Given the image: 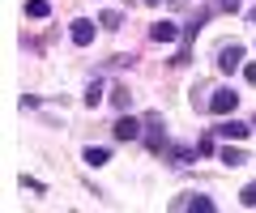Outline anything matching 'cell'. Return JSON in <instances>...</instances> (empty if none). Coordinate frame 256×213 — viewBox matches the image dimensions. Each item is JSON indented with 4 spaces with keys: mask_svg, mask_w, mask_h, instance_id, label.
<instances>
[{
    "mask_svg": "<svg viewBox=\"0 0 256 213\" xmlns=\"http://www.w3.org/2000/svg\"><path fill=\"white\" fill-rule=\"evenodd\" d=\"M86 162H90V167H102V162H107V149H86Z\"/></svg>",
    "mask_w": 256,
    "mask_h": 213,
    "instance_id": "cell-14",
    "label": "cell"
},
{
    "mask_svg": "<svg viewBox=\"0 0 256 213\" xmlns=\"http://www.w3.org/2000/svg\"><path fill=\"white\" fill-rule=\"evenodd\" d=\"M90 38H94V21H73V43L86 47Z\"/></svg>",
    "mask_w": 256,
    "mask_h": 213,
    "instance_id": "cell-8",
    "label": "cell"
},
{
    "mask_svg": "<svg viewBox=\"0 0 256 213\" xmlns=\"http://www.w3.org/2000/svg\"><path fill=\"white\" fill-rule=\"evenodd\" d=\"M252 128H256V124H252Z\"/></svg>",
    "mask_w": 256,
    "mask_h": 213,
    "instance_id": "cell-21",
    "label": "cell"
},
{
    "mask_svg": "<svg viewBox=\"0 0 256 213\" xmlns=\"http://www.w3.org/2000/svg\"><path fill=\"white\" fill-rule=\"evenodd\" d=\"M239 107V94L235 90H214V98H210V111L214 115H230Z\"/></svg>",
    "mask_w": 256,
    "mask_h": 213,
    "instance_id": "cell-1",
    "label": "cell"
},
{
    "mask_svg": "<svg viewBox=\"0 0 256 213\" xmlns=\"http://www.w3.org/2000/svg\"><path fill=\"white\" fill-rule=\"evenodd\" d=\"M252 21H256V9H252Z\"/></svg>",
    "mask_w": 256,
    "mask_h": 213,
    "instance_id": "cell-20",
    "label": "cell"
},
{
    "mask_svg": "<svg viewBox=\"0 0 256 213\" xmlns=\"http://www.w3.org/2000/svg\"><path fill=\"white\" fill-rule=\"evenodd\" d=\"M128 102H132L128 85H116V90H111V107H116V111H128Z\"/></svg>",
    "mask_w": 256,
    "mask_h": 213,
    "instance_id": "cell-9",
    "label": "cell"
},
{
    "mask_svg": "<svg viewBox=\"0 0 256 213\" xmlns=\"http://www.w3.org/2000/svg\"><path fill=\"white\" fill-rule=\"evenodd\" d=\"M175 34H180L175 21H154V26H150V38H154V43H175Z\"/></svg>",
    "mask_w": 256,
    "mask_h": 213,
    "instance_id": "cell-5",
    "label": "cell"
},
{
    "mask_svg": "<svg viewBox=\"0 0 256 213\" xmlns=\"http://www.w3.org/2000/svg\"><path fill=\"white\" fill-rule=\"evenodd\" d=\"M26 13H30V17H47V13H52V4H47V0H30Z\"/></svg>",
    "mask_w": 256,
    "mask_h": 213,
    "instance_id": "cell-12",
    "label": "cell"
},
{
    "mask_svg": "<svg viewBox=\"0 0 256 213\" xmlns=\"http://www.w3.org/2000/svg\"><path fill=\"white\" fill-rule=\"evenodd\" d=\"M111 132H116V141H137L141 137V124L124 115V120H116V128H111Z\"/></svg>",
    "mask_w": 256,
    "mask_h": 213,
    "instance_id": "cell-4",
    "label": "cell"
},
{
    "mask_svg": "<svg viewBox=\"0 0 256 213\" xmlns=\"http://www.w3.org/2000/svg\"><path fill=\"white\" fill-rule=\"evenodd\" d=\"M218 4H222V9H230V13L239 9V0H218Z\"/></svg>",
    "mask_w": 256,
    "mask_h": 213,
    "instance_id": "cell-17",
    "label": "cell"
},
{
    "mask_svg": "<svg viewBox=\"0 0 256 213\" xmlns=\"http://www.w3.org/2000/svg\"><path fill=\"white\" fill-rule=\"evenodd\" d=\"M98 102H102V85H98V81H94V85H90V90H86V107H98Z\"/></svg>",
    "mask_w": 256,
    "mask_h": 213,
    "instance_id": "cell-13",
    "label": "cell"
},
{
    "mask_svg": "<svg viewBox=\"0 0 256 213\" xmlns=\"http://www.w3.org/2000/svg\"><path fill=\"white\" fill-rule=\"evenodd\" d=\"M248 81H252V85H256V64H248Z\"/></svg>",
    "mask_w": 256,
    "mask_h": 213,
    "instance_id": "cell-18",
    "label": "cell"
},
{
    "mask_svg": "<svg viewBox=\"0 0 256 213\" xmlns=\"http://www.w3.org/2000/svg\"><path fill=\"white\" fill-rule=\"evenodd\" d=\"M146 4H158V0H146Z\"/></svg>",
    "mask_w": 256,
    "mask_h": 213,
    "instance_id": "cell-19",
    "label": "cell"
},
{
    "mask_svg": "<svg viewBox=\"0 0 256 213\" xmlns=\"http://www.w3.org/2000/svg\"><path fill=\"white\" fill-rule=\"evenodd\" d=\"M218 158H222V162H226V167H244V162H248V154H244V149H230V145L222 149Z\"/></svg>",
    "mask_w": 256,
    "mask_h": 213,
    "instance_id": "cell-10",
    "label": "cell"
},
{
    "mask_svg": "<svg viewBox=\"0 0 256 213\" xmlns=\"http://www.w3.org/2000/svg\"><path fill=\"white\" fill-rule=\"evenodd\" d=\"M239 201H244L248 209H256V184H248V188H244V196H239Z\"/></svg>",
    "mask_w": 256,
    "mask_h": 213,
    "instance_id": "cell-16",
    "label": "cell"
},
{
    "mask_svg": "<svg viewBox=\"0 0 256 213\" xmlns=\"http://www.w3.org/2000/svg\"><path fill=\"white\" fill-rule=\"evenodd\" d=\"M120 21H124V17H120L116 9H107V13H102V26H107V30H120Z\"/></svg>",
    "mask_w": 256,
    "mask_h": 213,
    "instance_id": "cell-15",
    "label": "cell"
},
{
    "mask_svg": "<svg viewBox=\"0 0 256 213\" xmlns=\"http://www.w3.org/2000/svg\"><path fill=\"white\" fill-rule=\"evenodd\" d=\"M180 205H188V209H196V213H214V201H210V196H196V201H180Z\"/></svg>",
    "mask_w": 256,
    "mask_h": 213,
    "instance_id": "cell-11",
    "label": "cell"
},
{
    "mask_svg": "<svg viewBox=\"0 0 256 213\" xmlns=\"http://www.w3.org/2000/svg\"><path fill=\"white\" fill-rule=\"evenodd\" d=\"M214 132H218V137H226V141H244L252 128H248V124H239V120H222Z\"/></svg>",
    "mask_w": 256,
    "mask_h": 213,
    "instance_id": "cell-2",
    "label": "cell"
},
{
    "mask_svg": "<svg viewBox=\"0 0 256 213\" xmlns=\"http://www.w3.org/2000/svg\"><path fill=\"white\" fill-rule=\"evenodd\" d=\"M239 60H244V47H222V51H218V68H222V73H235Z\"/></svg>",
    "mask_w": 256,
    "mask_h": 213,
    "instance_id": "cell-3",
    "label": "cell"
},
{
    "mask_svg": "<svg viewBox=\"0 0 256 213\" xmlns=\"http://www.w3.org/2000/svg\"><path fill=\"white\" fill-rule=\"evenodd\" d=\"M196 154H201V149H188V145H175V149H166V158H171L175 167H188V162H192Z\"/></svg>",
    "mask_w": 256,
    "mask_h": 213,
    "instance_id": "cell-7",
    "label": "cell"
},
{
    "mask_svg": "<svg viewBox=\"0 0 256 213\" xmlns=\"http://www.w3.org/2000/svg\"><path fill=\"white\" fill-rule=\"evenodd\" d=\"M146 141H150V149H162L166 145V132H162V124H158V115H150V120H146Z\"/></svg>",
    "mask_w": 256,
    "mask_h": 213,
    "instance_id": "cell-6",
    "label": "cell"
}]
</instances>
